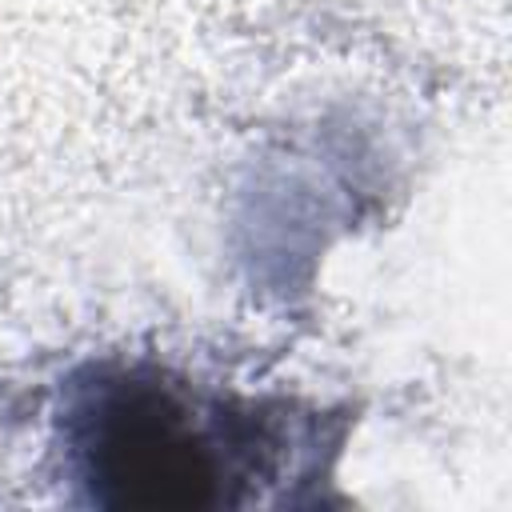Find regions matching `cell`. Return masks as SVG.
Here are the masks:
<instances>
[{"label":"cell","instance_id":"6da1fadb","mask_svg":"<svg viewBox=\"0 0 512 512\" xmlns=\"http://www.w3.org/2000/svg\"><path fill=\"white\" fill-rule=\"evenodd\" d=\"M344 416L296 396H248L144 356L72 368L52 412L60 476L100 508L288 504L328 480Z\"/></svg>","mask_w":512,"mask_h":512}]
</instances>
